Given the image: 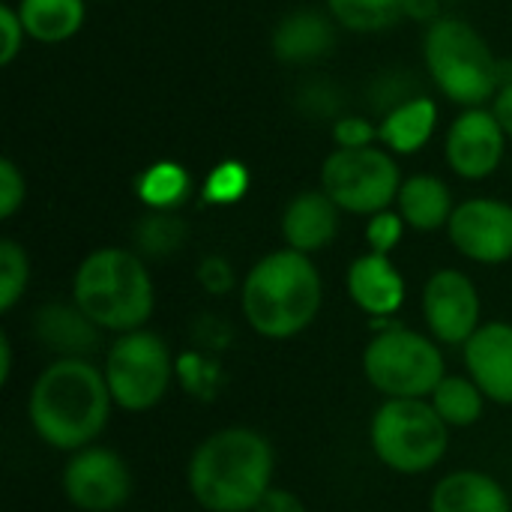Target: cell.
Returning <instances> with one entry per match:
<instances>
[{
  "label": "cell",
  "mask_w": 512,
  "mask_h": 512,
  "mask_svg": "<svg viewBox=\"0 0 512 512\" xmlns=\"http://www.w3.org/2000/svg\"><path fill=\"white\" fill-rule=\"evenodd\" d=\"M111 390L105 372L78 357L51 363L30 390L33 432L57 450H84L108 423Z\"/></svg>",
  "instance_id": "obj_1"
},
{
  "label": "cell",
  "mask_w": 512,
  "mask_h": 512,
  "mask_svg": "<svg viewBox=\"0 0 512 512\" xmlns=\"http://www.w3.org/2000/svg\"><path fill=\"white\" fill-rule=\"evenodd\" d=\"M189 492L210 512H255L270 492L273 450L252 429H222L189 459Z\"/></svg>",
  "instance_id": "obj_2"
},
{
  "label": "cell",
  "mask_w": 512,
  "mask_h": 512,
  "mask_svg": "<svg viewBox=\"0 0 512 512\" xmlns=\"http://www.w3.org/2000/svg\"><path fill=\"white\" fill-rule=\"evenodd\" d=\"M321 276L309 255L279 249L264 255L243 279L240 303L249 327L267 339L303 333L321 309Z\"/></svg>",
  "instance_id": "obj_3"
},
{
  "label": "cell",
  "mask_w": 512,
  "mask_h": 512,
  "mask_svg": "<svg viewBox=\"0 0 512 512\" xmlns=\"http://www.w3.org/2000/svg\"><path fill=\"white\" fill-rule=\"evenodd\" d=\"M72 300L90 324L114 333H132L141 330L153 312V282L141 255L105 246L78 264Z\"/></svg>",
  "instance_id": "obj_4"
},
{
  "label": "cell",
  "mask_w": 512,
  "mask_h": 512,
  "mask_svg": "<svg viewBox=\"0 0 512 512\" xmlns=\"http://www.w3.org/2000/svg\"><path fill=\"white\" fill-rule=\"evenodd\" d=\"M423 60L435 87L462 108H483L495 99L504 81V63L489 48L486 36L465 18L438 15L423 36Z\"/></svg>",
  "instance_id": "obj_5"
},
{
  "label": "cell",
  "mask_w": 512,
  "mask_h": 512,
  "mask_svg": "<svg viewBox=\"0 0 512 512\" xmlns=\"http://www.w3.org/2000/svg\"><path fill=\"white\" fill-rule=\"evenodd\" d=\"M450 426L426 399H387L372 420V450L396 474H426L447 453Z\"/></svg>",
  "instance_id": "obj_6"
},
{
  "label": "cell",
  "mask_w": 512,
  "mask_h": 512,
  "mask_svg": "<svg viewBox=\"0 0 512 512\" xmlns=\"http://www.w3.org/2000/svg\"><path fill=\"white\" fill-rule=\"evenodd\" d=\"M366 378L387 399H426L447 378L444 357L432 339L414 330H387L363 354Z\"/></svg>",
  "instance_id": "obj_7"
},
{
  "label": "cell",
  "mask_w": 512,
  "mask_h": 512,
  "mask_svg": "<svg viewBox=\"0 0 512 512\" xmlns=\"http://www.w3.org/2000/svg\"><path fill=\"white\" fill-rule=\"evenodd\" d=\"M321 189L345 213H384L402 189V171L387 147L333 150L321 165Z\"/></svg>",
  "instance_id": "obj_8"
},
{
  "label": "cell",
  "mask_w": 512,
  "mask_h": 512,
  "mask_svg": "<svg viewBox=\"0 0 512 512\" xmlns=\"http://www.w3.org/2000/svg\"><path fill=\"white\" fill-rule=\"evenodd\" d=\"M171 351L150 330L120 333L105 357V381L111 399L126 411L153 408L171 384Z\"/></svg>",
  "instance_id": "obj_9"
},
{
  "label": "cell",
  "mask_w": 512,
  "mask_h": 512,
  "mask_svg": "<svg viewBox=\"0 0 512 512\" xmlns=\"http://www.w3.org/2000/svg\"><path fill=\"white\" fill-rule=\"evenodd\" d=\"M63 492L78 510L111 512L126 504L132 492V477L126 462L114 450L84 447L63 468Z\"/></svg>",
  "instance_id": "obj_10"
},
{
  "label": "cell",
  "mask_w": 512,
  "mask_h": 512,
  "mask_svg": "<svg viewBox=\"0 0 512 512\" xmlns=\"http://www.w3.org/2000/svg\"><path fill=\"white\" fill-rule=\"evenodd\" d=\"M447 234L453 246L477 264L512 258V204L498 198H468L456 204Z\"/></svg>",
  "instance_id": "obj_11"
},
{
  "label": "cell",
  "mask_w": 512,
  "mask_h": 512,
  "mask_svg": "<svg viewBox=\"0 0 512 512\" xmlns=\"http://www.w3.org/2000/svg\"><path fill=\"white\" fill-rule=\"evenodd\" d=\"M507 150V132L501 129L492 108H465L447 129L444 159L453 174L462 180H486L492 177Z\"/></svg>",
  "instance_id": "obj_12"
},
{
  "label": "cell",
  "mask_w": 512,
  "mask_h": 512,
  "mask_svg": "<svg viewBox=\"0 0 512 512\" xmlns=\"http://www.w3.org/2000/svg\"><path fill=\"white\" fill-rule=\"evenodd\" d=\"M480 291L459 270H438L423 288V318L444 345H465L480 324Z\"/></svg>",
  "instance_id": "obj_13"
},
{
  "label": "cell",
  "mask_w": 512,
  "mask_h": 512,
  "mask_svg": "<svg viewBox=\"0 0 512 512\" xmlns=\"http://www.w3.org/2000/svg\"><path fill=\"white\" fill-rule=\"evenodd\" d=\"M465 366L486 399L512 405V324H483L465 342Z\"/></svg>",
  "instance_id": "obj_14"
},
{
  "label": "cell",
  "mask_w": 512,
  "mask_h": 512,
  "mask_svg": "<svg viewBox=\"0 0 512 512\" xmlns=\"http://www.w3.org/2000/svg\"><path fill=\"white\" fill-rule=\"evenodd\" d=\"M339 234V207L324 189L294 195L282 213V237L288 249L312 255L327 249Z\"/></svg>",
  "instance_id": "obj_15"
},
{
  "label": "cell",
  "mask_w": 512,
  "mask_h": 512,
  "mask_svg": "<svg viewBox=\"0 0 512 512\" xmlns=\"http://www.w3.org/2000/svg\"><path fill=\"white\" fill-rule=\"evenodd\" d=\"M336 45V21L330 12L297 9L273 30V54L279 63H315Z\"/></svg>",
  "instance_id": "obj_16"
},
{
  "label": "cell",
  "mask_w": 512,
  "mask_h": 512,
  "mask_svg": "<svg viewBox=\"0 0 512 512\" xmlns=\"http://www.w3.org/2000/svg\"><path fill=\"white\" fill-rule=\"evenodd\" d=\"M348 294L369 315H393L405 300V279L387 255L369 252L348 267Z\"/></svg>",
  "instance_id": "obj_17"
},
{
  "label": "cell",
  "mask_w": 512,
  "mask_h": 512,
  "mask_svg": "<svg viewBox=\"0 0 512 512\" xmlns=\"http://www.w3.org/2000/svg\"><path fill=\"white\" fill-rule=\"evenodd\" d=\"M435 126H438L435 99L432 96H411L384 114V120L378 123V141H384V147L390 153L411 156L429 144Z\"/></svg>",
  "instance_id": "obj_18"
},
{
  "label": "cell",
  "mask_w": 512,
  "mask_h": 512,
  "mask_svg": "<svg viewBox=\"0 0 512 512\" xmlns=\"http://www.w3.org/2000/svg\"><path fill=\"white\" fill-rule=\"evenodd\" d=\"M399 216L414 231H438L450 225V216L456 210L450 186L435 174H414L402 180L399 198H396Z\"/></svg>",
  "instance_id": "obj_19"
},
{
  "label": "cell",
  "mask_w": 512,
  "mask_h": 512,
  "mask_svg": "<svg viewBox=\"0 0 512 512\" xmlns=\"http://www.w3.org/2000/svg\"><path fill=\"white\" fill-rule=\"evenodd\" d=\"M432 512H510V501L489 474L456 471L435 486Z\"/></svg>",
  "instance_id": "obj_20"
},
{
  "label": "cell",
  "mask_w": 512,
  "mask_h": 512,
  "mask_svg": "<svg viewBox=\"0 0 512 512\" xmlns=\"http://www.w3.org/2000/svg\"><path fill=\"white\" fill-rule=\"evenodd\" d=\"M27 39L42 45H60L72 39L87 18L84 0H21L18 6Z\"/></svg>",
  "instance_id": "obj_21"
},
{
  "label": "cell",
  "mask_w": 512,
  "mask_h": 512,
  "mask_svg": "<svg viewBox=\"0 0 512 512\" xmlns=\"http://www.w3.org/2000/svg\"><path fill=\"white\" fill-rule=\"evenodd\" d=\"M417 0H327L333 21L354 33H378L414 15Z\"/></svg>",
  "instance_id": "obj_22"
},
{
  "label": "cell",
  "mask_w": 512,
  "mask_h": 512,
  "mask_svg": "<svg viewBox=\"0 0 512 512\" xmlns=\"http://www.w3.org/2000/svg\"><path fill=\"white\" fill-rule=\"evenodd\" d=\"M135 189H138V198L150 210H174L177 204L186 201L192 189V177L177 162H153L150 168L138 174Z\"/></svg>",
  "instance_id": "obj_23"
},
{
  "label": "cell",
  "mask_w": 512,
  "mask_h": 512,
  "mask_svg": "<svg viewBox=\"0 0 512 512\" xmlns=\"http://www.w3.org/2000/svg\"><path fill=\"white\" fill-rule=\"evenodd\" d=\"M483 390L471 378H444L432 393V408L441 414V420L453 429L474 426L483 417Z\"/></svg>",
  "instance_id": "obj_24"
},
{
  "label": "cell",
  "mask_w": 512,
  "mask_h": 512,
  "mask_svg": "<svg viewBox=\"0 0 512 512\" xmlns=\"http://www.w3.org/2000/svg\"><path fill=\"white\" fill-rule=\"evenodd\" d=\"M93 327L78 309H63V306H48L39 312L36 318V330L39 336L57 348V351H66L69 357H75L78 351H87L90 342H93Z\"/></svg>",
  "instance_id": "obj_25"
},
{
  "label": "cell",
  "mask_w": 512,
  "mask_h": 512,
  "mask_svg": "<svg viewBox=\"0 0 512 512\" xmlns=\"http://www.w3.org/2000/svg\"><path fill=\"white\" fill-rule=\"evenodd\" d=\"M186 237L183 219L174 216V210H150L147 219L138 222L135 240L138 249L147 255H171Z\"/></svg>",
  "instance_id": "obj_26"
},
{
  "label": "cell",
  "mask_w": 512,
  "mask_h": 512,
  "mask_svg": "<svg viewBox=\"0 0 512 512\" xmlns=\"http://www.w3.org/2000/svg\"><path fill=\"white\" fill-rule=\"evenodd\" d=\"M30 279L27 252L15 240H0V309L9 312L24 294Z\"/></svg>",
  "instance_id": "obj_27"
},
{
  "label": "cell",
  "mask_w": 512,
  "mask_h": 512,
  "mask_svg": "<svg viewBox=\"0 0 512 512\" xmlns=\"http://www.w3.org/2000/svg\"><path fill=\"white\" fill-rule=\"evenodd\" d=\"M246 189H249V171H246V165L228 159V162H219L207 174L201 195H204L207 204H234V201H240L246 195Z\"/></svg>",
  "instance_id": "obj_28"
},
{
  "label": "cell",
  "mask_w": 512,
  "mask_h": 512,
  "mask_svg": "<svg viewBox=\"0 0 512 512\" xmlns=\"http://www.w3.org/2000/svg\"><path fill=\"white\" fill-rule=\"evenodd\" d=\"M333 141L339 150H357V147H372L378 141V126L369 123L366 117L345 114L333 123Z\"/></svg>",
  "instance_id": "obj_29"
},
{
  "label": "cell",
  "mask_w": 512,
  "mask_h": 512,
  "mask_svg": "<svg viewBox=\"0 0 512 512\" xmlns=\"http://www.w3.org/2000/svg\"><path fill=\"white\" fill-rule=\"evenodd\" d=\"M402 231H405V219L399 213H375L369 219V228H366V240H369V249L378 252V255H390V249L399 246L402 240Z\"/></svg>",
  "instance_id": "obj_30"
},
{
  "label": "cell",
  "mask_w": 512,
  "mask_h": 512,
  "mask_svg": "<svg viewBox=\"0 0 512 512\" xmlns=\"http://www.w3.org/2000/svg\"><path fill=\"white\" fill-rule=\"evenodd\" d=\"M27 39V30L21 24V15L15 6H0V66H12V60L21 54Z\"/></svg>",
  "instance_id": "obj_31"
},
{
  "label": "cell",
  "mask_w": 512,
  "mask_h": 512,
  "mask_svg": "<svg viewBox=\"0 0 512 512\" xmlns=\"http://www.w3.org/2000/svg\"><path fill=\"white\" fill-rule=\"evenodd\" d=\"M24 195H27L24 174L18 171L12 159H0V216L12 219L18 207L24 204Z\"/></svg>",
  "instance_id": "obj_32"
},
{
  "label": "cell",
  "mask_w": 512,
  "mask_h": 512,
  "mask_svg": "<svg viewBox=\"0 0 512 512\" xmlns=\"http://www.w3.org/2000/svg\"><path fill=\"white\" fill-rule=\"evenodd\" d=\"M198 279H201V285H204L210 294H225V291H231V285H234V270H231V264H228L225 258L210 255V258H204V264H201V270H198Z\"/></svg>",
  "instance_id": "obj_33"
},
{
  "label": "cell",
  "mask_w": 512,
  "mask_h": 512,
  "mask_svg": "<svg viewBox=\"0 0 512 512\" xmlns=\"http://www.w3.org/2000/svg\"><path fill=\"white\" fill-rule=\"evenodd\" d=\"M255 512H306V507H303V501L294 492H288V489H270L261 498V504L255 507Z\"/></svg>",
  "instance_id": "obj_34"
},
{
  "label": "cell",
  "mask_w": 512,
  "mask_h": 512,
  "mask_svg": "<svg viewBox=\"0 0 512 512\" xmlns=\"http://www.w3.org/2000/svg\"><path fill=\"white\" fill-rule=\"evenodd\" d=\"M492 114L498 117V123L507 132V138H512V81H507L498 90V96L492 99Z\"/></svg>",
  "instance_id": "obj_35"
},
{
  "label": "cell",
  "mask_w": 512,
  "mask_h": 512,
  "mask_svg": "<svg viewBox=\"0 0 512 512\" xmlns=\"http://www.w3.org/2000/svg\"><path fill=\"white\" fill-rule=\"evenodd\" d=\"M9 372H12V348H9V339L0 336V384L9 381Z\"/></svg>",
  "instance_id": "obj_36"
}]
</instances>
